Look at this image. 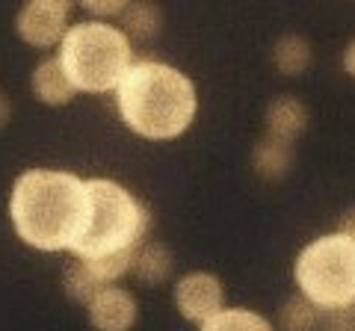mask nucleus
<instances>
[{"instance_id":"obj_17","label":"nucleus","mask_w":355,"mask_h":331,"mask_svg":"<svg viewBox=\"0 0 355 331\" xmlns=\"http://www.w3.org/2000/svg\"><path fill=\"white\" fill-rule=\"evenodd\" d=\"M62 287H65V293H69V299L80 302V305H89L98 293L104 290V284L95 278V272L89 269L83 260H74L71 267L65 269V275H62Z\"/></svg>"},{"instance_id":"obj_8","label":"nucleus","mask_w":355,"mask_h":331,"mask_svg":"<svg viewBox=\"0 0 355 331\" xmlns=\"http://www.w3.org/2000/svg\"><path fill=\"white\" fill-rule=\"evenodd\" d=\"M86 307H89V323H92L95 331H130L139 319L137 296L116 284L104 287Z\"/></svg>"},{"instance_id":"obj_13","label":"nucleus","mask_w":355,"mask_h":331,"mask_svg":"<svg viewBox=\"0 0 355 331\" xmlns=\"http://www.w3.org/2000/svg\"><path fill=\"white\" fill-rule=\"evenodd\" d=\"M121 21V33H125L128 39H139L146 42L151 36H157L160 27H163V12L157 3H128L125 12L119 15Z\"/></svg>"},{"instance_id":"obj_15","label":"nucleus","mask_w":355,"mask_h":331,"mask_svg":"<svg viewBox=\"0 0 355 331\" xmlns=\"http://www.w3.org/2000/svg\"><path fill=\"white\" fill-rule=\"evenodd\" d=\"M198 331H275L272 323L249 307H222L216 316L202 323Z\"/></svg>"},{"instance_id":"obj_18","label":"nucleus","mask_w":355,"mask_h":331,"mask_svg":"<svg viewBox=\"0 0 355 331\" xmlns=\"http://www.w3.org/2000/svg\"><path fill=\"white\" fill-rule=\"evenodd\" d=\"M320 328L323 331H355V305L340 307V311H323Z\"/></svg>"},{"instance_id":"obj_3","label":"nucleus","mask_w":355,"mask_h":331,"mask_svg":"<svg viewBox=\"0 0 355 331\" xmlns=\"http://www.w3.org/2000/svg\"><path fill=\"white\" fill-rule=\"evenodd\" d=\"M89 219L83 237L71 249L77 260H101L128 249H139L151 228L148 207L130 190L110 178L86 181Z\"/></svg>"},{"instance_id":"obj_22","label":"nucleus","mask_w":355,"mask_h":331,"mask_svg":"<svg viewBox=\"0 0 355 331\" xmlns=\"http://www.w3.org/2000/svg\"><path fill=\"white\" fill-rule=\"evenodd\" d=\"M343 71L355 77V39L347 45V51H343Z\"/></svg>"},{"instance_id":"obj_4","label":"nucleus","mask_w":355,"mask_h":331,"mask_svg":"<svg viewBox=\"0 0 355 331\" xmlns=\"http://www.w3.org/2000/svg\"><path fill=\"white\" fill-rule=\"evenodd\" d=\"M57 60L77 92H113L133 65V51L119 27L89 18L65 30Z\"/></svg>"},{"instance_id":"obj_14","label":"nucleus","mask_w":355,"mask_h":331,"mask_svg":"<svg viewBox=\"0 0 355 331\" xmlns=\"http://www.w3.org/2000/svg\"><path fill=\"white\" fill-rule=\"evenodd\" d=\"M311 60H314V51H311L308 39L296 36V33H287V36H282L279 42H275V48H272V65L282 74H287V77L308 71Z\"/></svg>"},{"instance_id":"obj_21","label":"nucleus","mask_w":355,"mask_h":331,"mask_svg":"<svg viewBox=\"0 0 355 331\" xmlns=\"http://www.w3.org/2000/svg\"><path fill=\"white\" fill-rule=\"evenodd\" d=\"M9 118H12V101L6 92H0V127H6Z\"/></svg>"},{"instance_id":"obj_5","label":"nucleus","mask_w":355,"mask_h":331,"mask_svg":"<svg viewBox=\"0 0 355 331\" xmlns=\"http://www.w3.org/2000/svg\"><path fill=\"white\" fill-rule=\"evenodd\" d=\"M293 278L299 293L320 311L355 305V240L343 234L317 237L296 255Z\"/></svg>"},{"instance_id":"obj_9","label":"nucleus","mask_w":355,"mask_h":331,"mask_svg":"<svg viewBox=\"0 0 355 331\" xmlns=\"http://www.w3.org/2000/svg\"><path fill=\"white\" fill-rule=\"evenodd\" d=\"M308 127V107L293 95H279L266 107V136L291 142Z\"/></svg>"},{"instance_id":"obj_2","label":"nucleus","mask_w":355,"mask_h":331,"mask_svg":"<svg viewBox=\"0 0 355 331\" xmlns=\"http://www.w3.org/2000/svg\"><path fill=\"white\" fill-rule=\"evenodd\" d=\"M121 121L142 139H178L193 125L198 95L193 80L175 65L139 60L116 86Z\"/></svg>"},{"instance_id":"obj_1","label":"nucleus","mask_w":355,"mask_h":331,"mask_svg":"<svg viewBox=\"0 0 355 331\" xmlns=\"http://www.w3.org/2000/svg\"><path fill=\"white\" fill-rule=\"evenodd\" d=\"M18 240L39 251H71L89 219L86 181L60 169H27L9 198Z\"/></svg>"},{"instance_id":"obj_10","label":"nucleus","mask_w":355,"mask_h":331,"mask_svg":"<svg viewBox=\"0 0 355 331\" xmlns=\"http://www.w3.org/2000/svg\"><path fill=\"white\" fill-rule=\"evenodd\" d=\"M30 86H33V95H36L42 104H51V107L69 104L71 98L77 95V89L71 86L69 77H65V71H62V65H60L57 57L42 60L36 69H33Z\"/></svg>"},{"instance_id":"obj_16","label":"nucleus","mask_w":355,"mask_h":331,"mask_svg":"<svg viewBox=\"0 0 355 331\" xmlns=\"http://www.w3.org/2000/svg\"><path fill=\"white\" fill-rule=\"evenodd\" d=\"M320 319H323V311L317 305H311L302 293H296L284 302L279 314V325L282 331H317Z\"/></svg>"},{"instance_id":"obj_6","label":"nucleus","mask_w":355,"mask_h":331,"mask_svg":"<svg viewBox=\"0 0 355 331\" xmlns=\"http://www.w3.org/2000/svg\"><path fill=\"white\" fill-rule=\"evenodd\" d=\"M71 6L65 0H30L18 9L15 30L18 36L33 48H53L60 45L69 30Z\"/></svg>"},{"instance_id":"obj_19","label":"nucleus","mask_w":355,"mask_h":331,"mask_svg":"<svg viewBox=\"0 0 355 331\" xmlns=\"http://www.w3.org/2000/svg\"><path fill=\"white\" fill-rule=\"evenodd\" d=\"M128 0H86L83 9L89 15H95V21H104V18H119L125 12Z\"/></svg>"},{"instance_id":"obj_12","label":"nucleus","mask_w":355,"mask_h":331,"mask_svg":"<svg viewBox=\"0 0 355 331\" xmlns=\"http://www.w3.org/2000/svg\"><path fill=\"white\" fill-rule=\"evenodd\" d=\"M252 166L254 172L266 181H282L293 166V145L272 136H263L252 151Z\"/></svg>"},{"instance_id":"obj_11","label":"nucleus","mask_w":355,"mask_h":331,"mask_svg":"<svg viewBox=\"0 0 355 331\" xmlns=\"http://www.w3.org/2000/svg\"><path fill=\"white\" fill-rule=\"evenodd\" d=\"M130 272L137 275L142 284H163L172 278L175 272V255L172 249L160 240H151V242H142L137 249V258H133V267Z\"/></svg>"},{"instance_id":"obj_7","label":"nucleus","mask_w":355,"mask_h":331,"mask_svg":"<svg viewBox=\"0 0 355 331\" xmlns=\"http://www.w3.org/2000/svg\"><path fill=\"white\" fill-rule=\"evenodd\" d=\"M175 307L190 323H207L225 307V287L214 272H190L175 284Z\"/></svg>"},{"instance_id":"obj_20","label":"nucleus","mask_w":355,"mask_h":331,"mask_svg":"<svg viewBox=\"0 0 355 331\" xmlns=\"http://www.w3.org/2000/svg\"><path fill=\"white\" fill-rule=\"evenodd\" d=\"M338 234L355 240V207H349V211L340 216V222H338Z\"/></svg>"}]
</instances>
